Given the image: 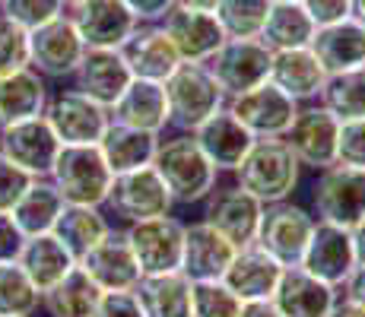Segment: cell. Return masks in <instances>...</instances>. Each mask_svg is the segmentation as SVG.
<instances>
[{
	"mask_svg": "<svg viewBox=\"0 0 365 317\" xmlns=\"http://www.w3.org/2000/svg\"><path fill=\"white\" fill-rule=\"evenodd\" d=\"M153 168L163 178L165 190L172 194L175 207H194L210 197V190L220 185V172L203 156L197 140L191 133H172L159 137Z\"/></svg>",
	"mask_w": 365,
	"mask_h": 317,
	"instance_id": "obj_1",
	"label": "cell"
},
{
	"mask_svg": "<svg viewBox=\"0 0 365 317\" xmlns=\"http://www.w3.org/2000/svg\"><path fill=\"white\" fill-rule=\"evenodd\" d=\"M299 178H302V165L283 140H255L248 156L232 172L235 185L248 190L264 207L289 200L299 187Z\"/></svg>",
	"mask_w": 365,
	"mask_h": 317,
	"instance_id": "obj_2",
	"label": "cell"
},
{
	"mask_svg": "<svg viewBox=\"0 0 365 317\" xmlns=\"http://www.w3.org/2000/svg\"><path fill=\"white\" fill-rule=\"evenodd\" d=\"M48 181L58 187L67 207H102L111 190V168L105 165L99 146H61Z\"/></svg>",
	"mask_w": 365,
	"mask_h": 317,
	"instance_id": "obj_3",
	"label": "cell"
},
{
	"mask_svg": "<svg viewBox=\"0 0 365 317\" xmlns=\"http://www.w3.org/2000/svg\"><path fill=\"white\" fill-rule=\"evenodd\" d=\"M163 89L168 102V127L178 133H194L207 118L226 108V95L220 93L203 63H181L163 83Z\"/></svg>",
	"mask_w": 365,
	"mask_h": 317,
	"instance_id": "obj_4",
	"label": "cell"
},
{
	"mask_svg": "<svg viewBox=\"0 0 365 317\" xmlns=\"http://www.w3.org/2000/svg\"><path fill=\"white\" fill-rule=\"evenodd\" d=\"M124 241L137 260L140 276L181 270V248H185V222L178 216H153L143 222H130L121 229Z\"/></svg>",
	"mask_w": 365,
	"mask_h": 317,
	"instance_id": "obj_5",
	"label": "cell"
},
{
	"mask_svg": "<svg viewBox=\"0 0 365 317\" xmlns=\"http://www.w3.org/2000/svg\"><path fill=\"white\" fill-rule=\"evenodd\" d=\"M45 121L61 146H99L111 124V111L80 89H54L45 105Z\"/></svg>",
	"mask_w": 365,
	"mask_h": 317,
	"instance_id": "obj_6",
	"label": "cell"
},
{
	"mask_svg": "<svg viewBox=\"0 0 365 317\" xmlns=\"http://www.w3.org/2000/svg\"><path fill=\"white\" fill-rule=\"evenodd\" d=\"M312 216L340 229L365 219V172L346 165H327L312 185Z\"/></svg>",
	"mask_w": 365,
	"mask_h": 317,
	"instance_id": "obj_7",
	"label": "cell"
},
{
	"mask_svg": "<svg viewBox=\"0 0 365 317\" xmlns=\"http://www.w3.org/2000/svg\"><path fill=\"white\" fill-rule=\"evenodd\" d=\"M270 58H273V51H267V45L261 38H226L203 67L210 70L220 93L226 98H232V95H242L248 89L267 83V76H270Z\"/></svg>",
	"mask_w": 365,
	"mask_h": 317,
	"instance_id": "obj_8",
	"label": "cell"
},
{
	"mask_svg": "<svg viewBox=\"0 0 365 317\" xmlns=\"http://www.w3.org/2000/svg\"><path fill=\"white\" fill-rule=\"evenodd\" d=\"M312 229H314L312 209L299 207L292 200L270 203L261 213L255 244L264 254H270L279 266H299L308 238H312Z\"/></svg>",
	"mask_w": 365,
	"mask_h": 317,
	"instance_id": "obj_9",
	"label": "cell"
},
{
	"mask_svg": "<svg viewBox=\"0 0 365 317\" xmlns=\"http://www.w3.org/2000/svg\"><path fill=\"white\" fill-rule=\"evenodd\" d=\"M336 137H340V121L321 102H308L299 105L289 130L283 133V143L302 168L321 172L336 162Z\"/></svg>",
	"mask_w": 365,
	"mask_h": 317,
	"instance_id": "obj_10",
	"label": "cell"
},
{
	"mask_svg": "<svg viewBox=\"0 0 365 317\" xmlns=\"http://www.w3.org/2000/svg\"><path fill=\"white\" fill-rule=\"evenodd\" d=\"M261 213L264 203L255 200L248 190H242L232 181V185H216L210 190V197L203 200V216L200 219L216 229L229 244L238 248H248L255 244L257 225H261Z\"/></svg>",
	"mask_w": 365,
	"mask_h": 317,
	"instance_id": "obj_11",
	"label": "cell"
},
{
	"mask_svg": "<svg viewBox=\"0 0 365 317\" xmlns=\"http://www.w3.org/2000/svg\"><path fill=\"white\" fill-rule=\"evenodd\" d=\"M105 209L111 216H118L124 225H130V222L153 219V216H168L175 209V203H172V194L163 185V178L156 175V168L146 165V168H137V172L118 175L111 181Z\"/></svg>",
	"mask_w": 365,
	"mask_h": 317,
	"instance_id": "obj_12",
	"label": "cell"
},
{
	"mask_svg": "<svg viewBox=\"0 0 365 317\" xmlns=\"http://www.w3.org/2000/svg\"><path fill=\"white\" fill-rule=\"evenodd\" d=\"M226 108L255 140H283L299 105L286 93H279L273 83H261L248 93L226 98Z\"/></svg>",
	"mask_w": 365,
	"mask_h": 317,
	"instance_id": "obj_13",
	"label": "cell"
},
{
	"mask_svg": "<svg viewBox=\"0 0 365 317\" xmlns=\"http://www.w3.org/2000/svg\"><path fill=\"white\" fill-rule=\"evenodd\" d=\"M83 54H86V45L67 13L29 32V67L45 80H70Z\"/></svg>",
	"mask_w": 365,
	"mask_h": 317,
	"instance_id": "obj_14",
	"label": "cell"
},
{
	"mask_svg": "<svg viewBox=\"0 0 365 317\" xmlns=\"http://www.w3.org/2000/svg\"><path fill=\"white\" fill-rule=\"evenodd\" d=\"M67 16L89 51H118L140 26L124 0H80Z\"/></svg>",
	"mask_w": 365,
	"mask_h": 317,
	"instance_id": "obj_15",
	"label": "cell"
},
{
	"mask_svg": "<svg viewBox=\"0 0 365 317\" xmlns=\"http://www.w3.org/2000/svg\"><path fill=\"white\" fill-rule=\"evenodd\" d=\"M58 152H61V140L48 127L45 115L0 127V156L13 162L29 178H48Z\"/></svg>",
	"mask_w": 365,
	"mask_h": 317,
	"instance_id": "obj_16",
	"label": "cell"
},
{
	"mask_svg": "<svg viewBox=\"0 0 365 317\" xmlns=\"http://www.w3.org/2000/svg\"><path fill=\"white\" fill-rule=\"evenodd\" d=\"M299 266L305 273H312L314 279H321V283L340 289L343 283H346L349 273L356 270V254H353L349 229H340V225L314 219L312 238H308Z\"/></svg>",
	"mask_w": 365,
	"mask_h": 317,
	"instance_id": "obj_17",
	"label": "cell"
},
{
	"mask_svg": "<svg viewBox=\"0 0 365 317\" xmlns=\"http://www.w3.org/2000/svg\"><path fill=\"white\" fill-rule=\"evenodd\" d=\"M163 32L175 45L181 63H207L213 58V51L226 41L222 26L216 23L213 13H197L185 10V6H172L163 16Z\"/></svg>",
	"mask_w": 365,
	"mask_h": 317,
	"instance_id": "obj_18",
	"label": "cell"
},
{
	"mask_svg": "<svg viewBox=\"0 0 365 317\" xmlns=\"http://www.w3.org/2000/svg\"><path fill=\"white\" fill-rule=\"evenodd\" d=\"M121 58L128 63L133 80H146V83H165L175 70L181 67V58L175 51V45L168 41V35L163 32V26H137L133 35L124 41Z\"/></svg>",
	"mask_w": 365,
	"mask_h": 317,
	"instance_id": "obj_19",
	"label": "cell"
},
{
	"mask_svg": "<svg viewBox=\"0 0 365 317\" xmlns=\"http://www.w3.org/2000/svg\"><path fill=\"white\" fill-rule=\"evenodd\" d=\"M76 266H80L102 292H133V286L140 283L137 260H133L124 235L115 229H111L93 251L83 254V257L76 260Z\"/></svg>",
	"mask_w": 365,
	"mask_h": 317,
	"instance_id": "obj_20",
	"label": "cell"
},
{
	"mask_svg": "<svg viewBox=\"0 0 365 317\" xmlns=\"http://www.w3.org/2000/svg\"><path fill=\"white\" fill-rule=\"evenodd\" d=\"M336 301H340V289L314 279L302 266H286L270 305L279 311V317H331Z\"/></svg>",
	"mask_w": 365,
	"mask_h": 317,
	"instance_id": "obj_21",
	"label": "cell"
},
{
	"mask_svg": "<svg viewBox=\"0 0 365 317\" xmlns=\"http://www.w3.org/2000/svg\"><path fill=\"white\" fill-rule=\"evenodd\" d=\"M283 270L286 266H279L270 254H264L257 244H248V248L235 251L232 264L226 266L220 283L226 286L242 305H248V301H270Z\"/></svg>",
	"mask_w": 365,
	"mask_h": 317,
	"instance_id": "obj_22",
	"label": "cell"
},
{
	"mask_svg": "<svg viewBox=\"0 0 365 317\" xmlns=\"http://www.w3.org/2000/svg\"><path fill=\"white\" fill-rule=\"evenodd\" d=\"M232 257L235 248L216 229H210L203 219L185 222V248H181L178 273H185L191 283H216V279H222Z\"/></svg>",
	"mask_w": 365,
	"mask_h": 317,
	"instance_id": "obj_23",
	"label": "cell"
},
{
	"mask_svg": "<svg viewBox=\"0 0 365 317\" xmlns=\"http://www.w3.org/2000/svg\"><path fill=\"white\" fill-rule=\"evenodd\" d=\"M191 137L197 140L203 156L210 159V165H213L220 175L222 172L232 175L235 168L242 165V159L248 156V150L255 146V137L235 121L229 108H220L213 118H207Z\"/></svg>",
	"mask_w": 365,
	"mask_h": 317,
	"instance_id": "obj_24",
	"label": "cell"
},
{
	"mask_svg": "<svg viewBox=\"0 0 365 317\" xmlns=\"http://www.w3.org/2000/svg\"><path fill=\"white\" fill-rule=\"evenodd\" d=\"M312 54L324 67L327 76L365 67V26L346 16L334 26H321L312 38Z\"/></svg>",
	"mask_w": 365,
	"mask_h": 317,
	"instance_id": "obj_25",
	"label": "cell"
},
{
	"mask_svg": "<svg viewBox=\"0 0 365 317\" xmlns=\"http://www.w3.org/2000/svg\"><path fill=\"white\" fill-rule=\"evenodd\" d=\"M324 67L312 54V48H296V51H273L270 58V76L267 83L286 93L296 105L318 102L321 89H324Z\"/></svg>",
	"mask_w": 365,
	"mask_h": 317,
	"instance_id": "obj_26",
	"label": "cell"
},
{
	"mask_svg": "<svg viewBox=\"0 0 365 317\" xmlns=\"http://www.w3.org/2000/svg\"><path fill=\"white\" fill-rule=\"evenodd\" d=\"M70 80H73V89H80L83 95L96 98L111 111V105L121 98L133 76L121 58V51H89L86 48L80 67H76V73Z\"/></svg>",
	"mask_w": 365,
	"mask_h": 317,
	"instance_id": "obj_27",
	"label": "cell"
},
{
	"mask_svg": "<svg viewBox=\"0 0 365 317\" xmlns=\"http://www.w3.org/2000/svg\"><path fill=\"white\" fill-rule=\"evenodd\" d=\"M111 121L163 137V130L168 127V102L163 83L130 80V86L121 93V98L111 105Z\"/></svg>",
	"mask_w": 365,
	"mask_h": 317,
	"instance_id": "obj_28",
	"label": "cell"
},
{
	"mask_svg": "<svg viewBox=\"0 0 365 317\" xmlns=\"http://www.w3.org/2000/svg\"><path fill=\"white\" fill-rule=\"evenodd\" d=\"M159 146V133H146L137 130V127H124V124H108V130L102 133L99 140V152L105 159V165L111 168V175H128L137 172V168L153 165V156H156Z\"/></svg>",
	"mask_w": 365,
	"mask_h": 317,
	"instance_id": "obj_29",
	"label": "cell"
},
{
	"mask_svg": "<svg viewBox=\"0 0 365 317\" xmlns=\"http://www.w3.org/2000/svg\"><path fill=\"white\" fill-rule=\"evenodd\" d=\"M48 80L38 76L32 67L19 70V73L0 76V127H10L29 118H41L48 105Z\"/></svg>",
	"mask_w": 365,
	"mask_h": 317,
	"instance_id": "obj_30",
	"label": "cell"
},
{
	"mask_svg": "<svg viewBox=\"0 0 365 317\" xmlns=\"http://www.w3.org/2000/svg\"><path fill=\"white\" fill-rule=\"evenodd\" d=\"M191 279L185 273H159V276H140L133 286L143 317H191Z\"/></svg>",
	"mask_w": 365,
	"mask_h": 317,
	"instance_id": "obj_31",
	"label": "cell"
},
{
	"mask_svg": "<svg viewBox=\"0 0 365 317\" xmlns=\"http://www.w3.org/2000/svg\"><path fill=\"white\" fill-rule=\"evenodd\" d=\"M64 207H67L64 197L58 194V187L51 181L35 178L26 187V194L16 200V207L10 209V216L26 238H35V235H51L54 225H58V216L64 213Z\"/></svg>",
	"mask_w": 365,
	"mask_h": 317,
	"instance_id": "obj_32",
	"label": "cell"
},
{
	"mask_svg": "<svg viewBox=\"0 0 365 317\" xmlns=\"http://www.w3.org/2000/svg\"><path fill=\"white\" fill-rule=\"evenodd\" d=\"M16 264L23 266V273L32 279V286L38 292H48L54 283H61L73 270L76 260L54 235H35V238H26Z\"/></svg>",
	"mask_w": 365,
	"mask_h": 317,
	"instance_id": "obj_33",
	"label": "cell"
},
{
	"mask_svg": "<svg viewBox=\"0 0 365 317\" xmlns=\"http://www.w3.org/2000/svg\"><path fill=\"white\" fill-rule=\"evenodd\" d=\"M108 232H111V219L102 207H64V213L58 216V225H54L51 235L73 254V260H80Z\"/></svg>",
	"mask_w": 365,
	"mask_h": 317,
	"instance_id": "obj_34",
	"label": "cell"
},
{
	"mask_svg": "<svg viewBox=\"0 0 365 317\" xmlns=\"http://www.w3.org/2000/svg\"><path fill=\"white\" fill-rule=\"evenodd\" d=\"M99 298L102 289L80 266H73L61 283H54L48 292H41V311L48 317H93Z\"/></svg>",
	"mask_w": 365,
	"mask_h": 317,
	"instance_id": "obj_35",
	"label": "cell"
},
{
	"mask_svg": "<svg viewBox=\"0 0 365 317\" xmlns=\"http://www.w3.org/2000/svg\"><path fill=\"white\" fill-rule=\"evenodd\" d=\"M314 32L318 26L312 23L302 4H273L261 29V41L267 51H296V48L312 45Z\"/></svg>",
	"mask_w": 365,
	"mask_h": 317,
	"instance_id": "obj_36",
	"label": "cell"
},
{
	"mask_svg": "<svg viewBox=\"0 0 365 317\" xmlns=\"http://www.w3.org/2000/svg\"><path fill=\"white\" fill-rule=\"evenodd\" d=\"M318 102L324 105L340 124L365 121V67L327 76Z\"/></svg>",
	"mask_w": 365,
	"mask_h": 317,
	"instance_id": "obj_37",
	"label": "cell"
},
{
	"mask_svg": "<svg viewBox=\"0 0 365 317\" xmlns=\"http://www.w3.org/2000/svg\"><path fill=\"white\" fill-rule=\"evenodd\" d=\"M270 6L273 0H220L213 16L226 38H261Z\"/></svg>",
	"mask_w": 365,
	"mask_h": 317,
	"instance_id": "obj_38",
	"label": "cell"
},
{
	"mask_svg": "<svg viewBox=\"0 0 365 317\" xmlns=\"http://www.w3.org/2000/svg\"><path fill=\"white\" fill-rule=\"evenodd\" d=\"M41 308V292L23 273V266L0 264V317H32Z\"/></svg>",
	"mask_w": 365,
	"mask_h": 317,
	"instance_id": "obj_39",
	"label": "cell"
},
{
	"mask_svg": "<svg viewBox=\"0 0 365 317\" xmlns=\"http://www.w3.org/2000/svg\"><path fill=\"white\" fill-rule=\"evenodd\" d=\"M238 314H242V301L220 279L191 286V317H238Z\"/></svg>",
	"mask_w": 365,
	"mask_h": 317,
	"instance_id": "obj_40",
	"label": "cell"
},
{
	"mask_svg": "<svg viewBox=\"0 0 365 317\" xmlns=\"http://www.w3.org/2000/svg\"><path fill=\"white\" fill-rule=\"evenodd\" d=\"M0 13L6 19H13L16 26H23L26 32H35L41 26L54 23L58 16H64L67 6L64 0H4Z\"/></svg>",
	"mask_w": 365,
	"mask_h": 317,
	"instance_id": "obj_41",
	"label": "cell"
},
{
	"mask_svg": "<svg viewBox=\"0 0 365 317\" xmlns=\"http://www.w3.org/2000/svg\"><path fill=\"white\" fill-rule=\"evenodd\" d=\"M29 67V32L0 13V76Z\"/></svg>",
	"mask_w": 365,
	"mask_h": 317,
	"instance_id": "obj_42",
	"label": "cell"
},
{
	"mask_svg": "<svg viewBox=\"0 0 365 317\" xmlns=\"http://www.w3.org/2000/svg\"><path fill=\"white\" fill-rule=\"evenodd\" d=\"M336 165L365 172V121L340 124V137H336Z\"/></svg>",
	"mask_w": 365,
	"mask_h": 317,
	"instance_id": "obj_43",
	"label": "cell"
},
{
	"mask_svg": "<svg viewBox=\"0 0 365 317\" xmlns=\"http://www.w3.org/2000/svg\"><path fill=\"white\" fill-rule=\"evenodd\" d=\"M32 181L35 178H29V175L19 172L13 162H6L4 156H0V213H10Z\"/></svg>",
	"mask_w": 365,
	"mask_h": 317,
	"instance_id": "obj_44",
	"label": "cell"
},
{
	"mask_svg": "<svg viewBox=\"0 0 365 317\" xmlns=\"http://www.w3.org/2000/svg\"><path fill=\"white\" fill-rule=\"evenodd\" d=\"M302 6H305V13L312 16V23L318 29L353 16V0H302Z\"/></svg>",
	"mask_w": 365,
	"mask_h": 317,
	"instance_id": "obj_45",
	"label": "cell"
},
{
	"mask_svg": "<svg viewBox=\"0 0 365 317\" xmlns=\"http://www.w3.org/2000/svg\"><path fill=\"white\" fill-rule=\"evenodd\" d=\"M93 317H143L133 292H102Z\"/></svg>",
	"mask_w": 365,
	"mask_h": 317,
	"instance_id": "obj_46",
	"label": "cell"
},
{
	"mask_svg": "<svg viewBox=\"0 0 365 317\" xmlns=\"http://www.w3.org/2000/svg\"><path fill=\"white\" fill-rule=\"evenodd\" d=\"M26 244V235L19 232V225L13 222L10 213H0V264H13L19 260Z\"/></svg>",
	"mask_w": 365,
	"mask_h": 317,
	"instance_id": "obj_47",
	"label": "cell"
},
{
	"mask_svg": "<svg viewBox=\"0 0 365 317\" xmlns=\"http://www.w3.org/2000/svg\"><path fill=\"white\" fill-rule=\"evenodd\" d=\"M124 6L137 16L140 26L163 23V16L175 6V0H124Z\"/></svg>",
	"mask_w": 365,
	"mask_h": 317,
	"instance_id": "obj_48",
	"label": "cell"
},
{
	"mask_svg": "<svg viewBox=\"0 0 365 317\" xmlns=\"http://www.w3.org/2000/svg\"><path fill=\"white\" fill-rule=\"evenodd\" d=\"M340 298L356 301V305L365 308V266H356V270L346 276V283L340 286Z\"/></svg>",
	"mask_w": 365,
	"mask_h": 317,
	"instance_id": "obj_49",
	"label": "cell"
},
{
	"mask_svg": "<svg viewBox=\"0 0 365 317\" xmlns=\"http://www.w3.org/2000/svg\"><path fill=\"white\" fill-rule=\"evenodd\" d=\"M349 238H353V254H356V266H365V219H359L349 229Z\"/></svg>",
	"mask_w": 365,
	"mask_h": 317,
	"instance_id": "obj_50",
	"label": "cell"
},
{
	"mask_svg": "<svg viewBox=\"0 0 365 317\" xmlns=\"http://www.w3.org/2000/svg\"><path fill=\"white\" fill-rule=\"evenodd\" d=\"M238 317H279V311L270 301H248V305H242V314Z\"/></svg>",
	"mask_w": 365,
	"mask_h": 317,
	"instance_id": "obj_51",
	"label": "cell"
},
{
	"mask_svg": "<svg viewBox=\"0 0 365 317\" xmlns=\"http://www.w3.org/2000/svg\"><path fill=\"white\" fill-rule=\"evenodd\" d=\"M331 317H365V308H362V305H356V301L340 298V301H336V305H334Z\"/></svg>",
	"mask_w": 365,
	"mask_h": 317,
	"instance_id": "obj_52",
	"label": "cell"
},
{
	"mask_svg": "<svg viewBox=\"0 0 365 317\" xmlns=\"http://www.w3.org/2000/svg\"><path fill=\"white\" fill-rule=\"evenodd\" d=\"M175 6H185V10H197V13H216L220 0H175Z\"/></svg>",
	"mask_w": 365,
	"mask_h": 317,
	"instance_id": "obj_53",
	"label": "cell"
},
{
	"mask_svg": "<svg viewBox=\"0 0 365 317\" xmlns=\"http://www.w3.org/2000/svg\"><path fill=\"white\" fill-rule=\"evenodd\" d=\"M353 19H359L365 26V0H353Z\"/></svg>",
	"mask_w": 365,
	"mask_h": 317,
	"instance_id": "obj_54",
	"label": "cell"
},
{
	"mask_svg": "<svg viewBox=\"0 0 365 317\" xmlns=\"http://www.w3.org/2000/svg\"><path fill=\"white\" fill-rule=\"evenodd\" d=\"M273 4H302V0H273Z\"/></svg>",
	"mask_w": 365,
	"mask_h": 317,
	"instance_id": "obj_55",
	"label": "cell"
},
{
	"mask_svg": "<svg viewBox=\"0 0 365 317\" xmlns=\"http://www.w3.org/2000/svg\"><path fill=\"white\" fill-rule=\"evenodd\" d=\"M76 4H80V0H64V6H67V10H70V6H76Z\"/></svg>",
	"mask_w": 365,
	"mask_h": 317,
	"instance_id": "obj_56",
	"label": "cell"
},
{
	"mask_svg": "<svg viewBox=\"0 0 365 317\" xmlns=\"http://www.w3.org/2000/svg\"><path fill=\"white\" fill-rule=\"evenodd\" d=\"M0 4H4V0H0Z\"/></svg>",
	"mask_w": 365,
	"mask_h": 317,
	"instance_id": "obj_57",
	"label": "cell"
}]
</instances>
